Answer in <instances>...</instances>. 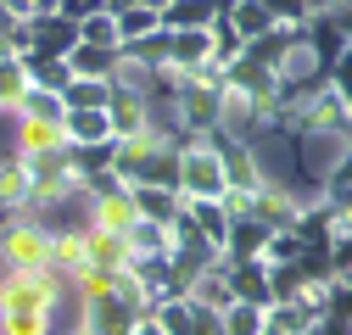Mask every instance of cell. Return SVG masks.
I'll return each instance as SVG.
<instances>
[{
    "mask_svg": "<svg viewBox=\"0 0 352 335\" xmlns=\"http://www.w3.org/2000/svg\"><path fill=\"white\" fill-rule=\"evenodd\" d=\"M56 268H12V279H0V319L6 313H56Z\"/></svg>",
    "mask_w": 352,
    "mask_h": 335,
    "instance_id": "1",
    "label": "cell"
},
{
    "mask_svg": "<svg viewBox=\"0 0 352 335\" xmlns=\"http://www.w3.org/2000/svg\"><path fill=\"white\" fill-rule=\"evenodd\" d=\"M224 190H230V179H224L218 151L207 146V135L190 140V146L179 151V196H185V201H224Z\"/></svg>",
    "mask_w": 352,
    "mask_h": 335,
    "instance_id": "2",
    "label": "cell"
},
{
    "mask_svg": "<svg viewBox=\"0 0 352 335\" xmlns=\"http://www.w3.org/2000/svg\"><path fill=\"white\" fill-rule=\"evenodd\" d=\"M0 251H6V263L12 268H51V235L39 229V224H12L6 240H0Z\"/></svg>",
    "mask_w": 352,
    "mask_h": 335,
    "instance_id": "3",
    "label": "cell"
},
{
    "mask_svg": "<svg viewBox=\"0 0 352 335\" xmlns=\"http://www.w3.org/2000/svg\"><path fill=\"white\" fill-rule=\"evenodd\" d=\"M207 62H212V28H179V34H168V67L179 73V78H190Z\"/></svg>",
    "mask_w": 352,
    "mask_h": 335,
    "instance_id": "4",
    "label": "cell"
},
{
    "mask_svg": "<svg viewBox=\"0 0 352 335\" xmlns=\"http://www.w3.org/2000/svg\"><path fill=\"white\" fill-rule=\"evenodd\" d=\"M78 45V23L62 17V12H39L28 17V51H51V56H67Z\"/></svg>",
    "mask_w": 352,
    "mask_h": 335,
    "instance_id": "5",
    "label": "cell"
},
{
    "mask_svg": "<svg viewBox=\"0 0 352 335\" xmlns=\"http://www.w3.org/2000/svg\"><path fill=\"white\" fill-rule=\"evenodd\" d=\"M157 324H162V335H224V330H218V313L201 308V302H190V297L157 308Z\"/></svg>",
    "mask_w": 352,
    "mask_h": 335,
    "instance_id": "6",
    "label": "cell"
},
{
    "mask_svg": "<svg viewBox=\"0 0 352 335\" xmlns=\"http://www.w3.org/2000/svg\"><path fill=\"white\" fill-rule=\"evenodd\" d=\"M252 218L269 229V235H285V229H296V218H302V201L285 196V190H269V185H263V190L252 196Z\"/></svg>",
    "mask_w": 352,
    "mask_h": 335,
    "instance_id": "7",
    "label": "cell"
},
{
    "mask_svg": "<svg viewBox=\"0 0 352 335\" xmlns=\"http://www.w3.org/2000/svg\"><path fill=\"white\" fill-rule=\"evenodd\" d=\"M135 224H140V213H135V196H129V190H112V196H96L90 201V229L129 235Z\"/></svg>",
    "mask_w": 352,
    "mask_h": 335,
    "instance_id": "8",
    "label": "cell"
},
{
    "mask_svg": "<svg viewBox=\"0 0 352 335\" xmlns=\"http://www.w3.org/2000/svg\"><path fill=\"white\" fill-rule=\"evenodd\" d=\"M224 279H230V297L235 302H252V308H269V263H224Z\"/></svg>",
    "mask_w": 352,
    "mask_h": 335,
    "instance_id": "9",
    "label": "cell"
},
{
    "mask_svg": "<svg viewBox=\"0 0 352 335\" xmlns=\"http://www.w3.org/2000/svg\"><path fill=\"white\" fill-rule=\"evenodd\" d=\"M263 246H269V229H263L257 218H230L224 263H263Z\"/></svg>",
    "mask_w": 352,
    "mask_h": 335,
    "instance_id": "10",
    "label": "cell"
},
{
    "mask_svg": "<svg viewBox=\"0 0 352 335\" xmlns=\"http://www.w3.org/2000/svg\"><path fill=\"white\" fill-rule=\"evenodd\" d=\"M135 313H129L118 297H107V302H84V330L78 335H135Z\"/></svg>",
    "mask_w": 352,
    "mask_h": 335,
    "instance_id": "11",
    "label": "cell"
},
{
    "mask_svg": "<svg viewBox=\"0 0 352 335\" xmlns=\"http://www.w3.org/2000/svg\"><path fill=\"white\" fill-rule=\"evenodd\" d=\"M107 129H112V140H140V135H146V101L129 95V90H112V101H107Z\"/></svg>",
    "mask_w": 352,
    "mask_h": 335,
    "instance_id": "12",
    "label": "cell"
},
{
    "mask_svg": "<svg viewBox=\"0 0 352 335\" xmlns=\"http://www.w3.org/2000/svg\"><path fill=\"white\" fill-rule=\"evenodd\" d=\"M84 268H101V274H118V268H129V246H123V235L84 229Z\"/></svg>",
    "mask_w": 352,
    "mask_h": 335,
    "instance_id": "13",
    "label": "cell"
},
{
    "mask_svg": "<svg viewBox=\"0 0 352 335\" xmlns=\"http://www.w3.org/2000/svg\"><path fill=\"white\" fill-rule=\"evenodd\" d=\"M17 62H23V73H28V90H51V95H62V90H67V78H73L67 62L51 56V51H23Z\"/></svg>",
    "mask_w": 352,
    "mask_h": 335,
    "instance_id": "14",
    "label": "cell"
},
{
    "mask_svg": "<svg viewBox=\"0 0 352 335\" xmlns=\"http://www.w3.org/2000/svg\"><path fill=\"white\" fill-rule=\"evenodd\" d=\"M123 246H129V263H168V251H173V235L162 229V224H135L123 235Z\"/></svg>",
    "mask_w": 352,
    "mask_h": 335,
    "instance_id": "15",
    "label": "cell"
},
{
    "mask_svg": "<svg viewBox=\"0 0 352 335\" xmlns=\"http://www.w3.org/2000/svg\"><path fill=\"white\" fill-rule=\"evenodd\" d=\"M118 56H123V51H107V45H84V39H78V45H73L62 62H67V73H73V78H112Z\"/></svg>",
    "mask_w": 352,
    "mask_h": 335,
    "instance_id": "16",
    "label": "cell"
},
{
    "mask_svg": "<svg viewBox=\"0 0 352 335\" xmlns=\"http://www.w3.org/2000/svg\"><path fill=\"white\" fill-rule=\"evenodd\" d=\"M62 140H67V146H107V140H112L107 112H67V106H62Z\"/></svg>",
    "mask_w": 352,
    "mask_h": 335,
    "instance_id": "17",
    "label": "cell"
},
{
    "mask_svg": "<svg viewBox=\"0 0 352 335\" xmlns=\"http://www.w3.org/2000/svg\"><path fill=\"white\" fill-rule=\"evenodd\" d=\"M107 101H112V84L107 78H67V90H62L67 112H107Z\"/></svg>",
    "mask_w": 352,
    "mask_h": 335,
    "instance_id": "18",
    "label": "cell"
},
{
    "mask_svg": "<svg viewBox=\"0 0 352 335\" xmlns=\"http://www.w3.org/2000/svg\"><path fill=\"white\" fill-rule=\"evenodd\" d=\"M0 207H17V213L34 207V179H28V168H23L17 157L0 162Z\"/></svg>",
    "mask_w": 352,
    "mask_h": 335,
    "instance_id": "19",
    "label": "cell"
},
{
    "mask_svg": "<svg viewBox=\"0 0 352 335\" xmlns=\"http://www.w3.org/2000/svg\"><path fill=\"white\" fill-rule=\"evenodd\" d=\"M129 196H135V213L146 218V224H173V218H179V196H173V190H146V185H135V190H129Z\"/></svg>",
    "mask_w": 352,
    "mask_h": 335,
    "instance_id": "20",
    "label": "cell"
},
{
    "mask_svg": "<svg viewBox=\"0 0 352 335\" xmlns=\"http://www.w3.org/2000/svg\"><path fill=\"white\" fill-rule=\"evenodd\" d=\"M157 17H162L168 34H179V28H212V6H207V0H168Z\"/></svg>",
    "mask_w": 352,
    "mask_h": 335,
    "instance_id": "21",
    "label": "cell"
},
{
    "mask_svg": "<svg viewBox=\"0 0 352 335\" xmlns=\"http://www.w3.org/2000/svg\"><path fill=\"white\" fill-rule=\"evenodd\" d=\"M224 23H230V28L241 34V45H252V39H263V34L274 28V17L263 12V0H241V6H235V12L224 17Z\"/></svg>",
    "mask_w": 352,
    "mask_h": 335,
    "instance_id": "22",
    "label": "cell"
},
{
    "mask_svg": "<svg viewBox=\"0 0 352 335\" xmlns=\"http://www.w3.org/2000/svg\"><path fill=\"white\" fill-rule=\"evenodd\" d=\"M112 23H118V51H123V45H135V39H151V34L162 28V17H157V12H146V6L123 12V17H112Z\"/></svg>",
    "mask_w": 352,
    "mask_h": 335,
    "instance_id": "23",
    "label": "cell"
},
{
    "mask_svg": "<svg viewBox=\"0 0 352 335\" xmlns=\"http://www.w3.org/2000/svg\"><path fill=\"white\" fill-rule=\"evenodd\" d=\"M190 302H201V308H212V313H224L235 297H230V279H224V268H212V274H201L196 285H190Z\"/></svg>",
    "mask_w": 352,
    "mask_h": 335,
    "instance_id": "24",
    "label": "cell"
},
{
    "mask_svg": "<svg viewBox=\"0 0 352 335\" xmlns=\"http://www.w3.org/2000/svg\"><path fill=\"white\" fill-rule=\"evenodd\" d=\"M218 330H224V335H263V308H252V302H230L224 313H218Z\"/></svg>",
    "mask_w": 352,
    "mask_h": 335,
    "instance_id": "25",
    "label": "cell"
},
{
    "mask_svg": "<svg viewBox=\"0 0 352 335\" xmlns=\"http://www.w3.org/2000/svg\"><path fill=\"white\" fill-rule=\"evenodd\" d=\"M17 117H34V123H62V95L51 90H28L17 101Z\"/></svg>",
    "mask_w": 352,
    "mask_h": 335,
    "instance_id": "26",
    "label": "cell"
},
{
    "mask_svg": "<svg viewBox=\"0 0 352 335\" xmlns=\"http://www.w3.org/2000/svg\"><path fill=\"white\" fill-rule=\"evenodd\" d=\"M17 146H23V151H51V146H67V140H62V123H34V117H23Z\"/></svg>",
    "mask_w": 352,
    "mask_h": 335,
    "instance_id": "27",
    "label": "cell"
},
{
    "mask_svg": "<svg viewBox=\"0 0 352 335\" xmlns=\"http://www.w3.org/2000/svg\"><path fill=\"white\" fill-rule=\"evenodd\" d=\"M123 56H129V62H140V67H151V73L168 67V34L157 28L151 39H135V45H123Z\"/></svg>",
    "mask_w": 352,
    "mask_h": 335,
    "instance_id": "28",
    "label": "cell"
},
{
    "mask_svg": "<svg viewBox=\"0 0 352 335\" xmlns=\"http://www.w3.org/2000/svg\"><path fill=\"white\" fill-rule=\"evenodd\" d=\"M28 95V73L17 56H0V106H17Z\"/></svg>",
    "mask_w": 352,
    "mask_h": 335,
    "instance_id": "29",
    "label": "cell"
},
{
    "mask_svg": "<svg viewBox=\"0 0 352 335\" xmlns=\"http://www.w3.org/2000/svg\"><path fill=\"white\" fill-rule=\"evenodd\" d=\"M78 39H84V45H107V51H118V23H112L107 12H90V17L78 23Z\"/></svg>",
    "mask_w": 352,
    "mask_h": 335,
    "instance_id": "30",
    "label": "cell"
},
{
    "mask_svg": "<svg viewBox=\"0 0 352 335\" xmlns=\"http://www.w3.org/2000/svg\"><path fill=\"white\" fill-rule=\"evenodd\" d=\"M324 313L352 324V274H336V279H330V290H324Z\"/></svg>",
    "mask_w": 352,
    "mask_h": 335,
    "instance_id": "31",
    "label": "cell"
},
{
    "mask_svg": "<svg viewBox=\"0 0 352 335\" xmlns=\"http://www.w3.org/2000/svg\"><path fill=\"white\" fill-rule=\"evenodd\" d=\"M0 324H6V335H45L51 330V313H6Z\"/></svg>",
    "mask_w": 352,
    "mask_h": 335,
    "instance_id": "32",
    "label": "cell"
},
{
    "mask_svg": "<svg viewBox=\"0 0 352 335\" xmlns=\"http://www.w3.org/2000/svg\"><path fill=\"white\" fill-rule=\"evenodd\" d=\"M330 90H336V95L352 106V45H346V51L330 62Z\"/></svg>",
    "mask_w": 352,
    "mask_h": 335,
    "instance_id": "33",
    "label": "cell"
},
{
    "mask_svg": "<svg viewBox=\"0 0 352 335\" xmlns=\"http://www.w3.org/2000/svg\"><path fill=\"white\" fill-rule=\"evenodd\" d=\"M330 268L336 274H352V229H336L330 235Z\"/></svg>",
    "mask_w": 352,
    "mask_h": 335,
    "instance_id": "34",
    "label": "cell"
},
{
    "mask_svg": "<svg viewBox=\"0 0 352 335\" xmlns=\"http://www.w3.org/2000/svg\"><path fill=\"white\" fill-rule=\"evenodd\" d=\"M56 12H62V17H73V23H84L90 12H101V0H62Z\"/></svg>",
    "mask_w": 352,
    "mask_h": 335,
    "instance_id": "35",
    "label": "cell"
},
{
    "mask_svg": "<svg viewBox=\"0 0 352 335\" xmlns=\"http://www.w3.org/2000/svg\"><path fill=\"white\" fill-rule=\"evenodd\" d=\"M135 6H140V0H101L107 17H123V12H135Z\"/></svg>",
    "mask_w": 352,
    "mask_h": 335,
    "instance_id": "36",
    "label": "cell"
},
{
    "mask_svg": "<svg viewBox=\"0 0 352 335\" xmlns=\"http://www.w3.org/2000/svg\"><path fill=\"white\" fill-rule=\"evenodd\" d=\"M135 335H162V324H157V313H151V319H140V324H135Z\"/></svg>",
    "mask_w": 352,
    "mask_h": 335,
    "instance_id": "37",
    "label": "cell"
},
{
    "mask_svg": "<svg viewBox=\"0 0 352 335\" xmlns=\"http://www.w3.org/2000/svg\"><path fill=\"white\" fill-rule=\"evenodd\" d=\"M56 6H62V0H34V17H39V12H56Z\"/></svg>",
    "mask_w": 352,
    "mask_h": 335,
    "instance_id": "38",
    "label": "cell"
},
{
    "mask_svg": "<svg viewBox=\"0 0 352 335\" xmlns=\"http://www.w3.org/2000/svg\"><path fill=\"white\" fill-rule=\"evenodd\" d=\"M140 6H146V12H162V6H168V0H140Z\"/></svg>",
    "mask_w": 352,
    "mask_h": 335,
    "instance_id": "39",
    "label": "cell"
},
{
    "mask_svg": "<svg viewBox=\"0 0 352 335\" xmlns=\"http://www.w3.org/2000/svg\"><path fill=\"white\" fill-rule=\"evenodd\" d=\"M263 335H269V330H263Z\"/></svg>",
    "mask_w": 352,
    "mask_h": 335,
    "instance_id": "40",
    "label": "cell"
}]
</instances>
